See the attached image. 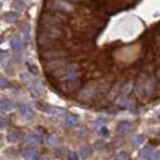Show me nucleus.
Segmentation results:
<instances>
[{
    "label": "nucleus",
    "instance_id": "2",
    "mask_svg": "<svg viewBox=\"0 0 160 160\" xmlns=\"http://www.w3.org/2000/svg\"><path fill=\"white\" fill-rule=\"evenodd\" d=\"M66 21H68V17H66L65 15H62L60 13L53 14L44 12V13L41 14V22L45 25H52V26L58 27V25Z\"/></svg>",
    "mask_w": 160,
    "mask_h": 160
},
{
    "label": "nucleus",
    "instance_id": "28",
    "mask_svg": "<svg viewBox=\"0 0 160 160\" xmlns=\"http://www.w3.org/2000/svg\"><path fill=\"white\" fill-rule=\"evenodd\" d=\"M20 78H21V80L24 82V83H28L31 81V75L27 74V73H23L21 74V75H20Z\"/></svg>",
    "mask_w": 160,
    "mask_h": 160
},
{
    "label": "nucleus",
    "instance_id": "14",
    "mask_svg": "<svg viewBox=\"0 0 160 160\" xmlns=\"http://www.w3.org/2000/svg\"><path fill=\"white\" fill-rule=\"evenodd\" d=\"M3 17L7 23H15L18 20V14L14 11H10V12H6Z\"/></svg>",
    "mask_w": 160,
    "mask_h": 160
},
{
    "label": "nucleus",
    "instance_id": "8",
    "mask_svg": "<svg viewBox=\"0 0 160 160\" xmlns=\"http://www.w3.org/2000/svg\"><path fill=\"white\" fill-rule=\"evenodd\" d=\"M44 92V87H43V84L41 83L40 81H34L32 84V86L30 88V93L31 95L34 97V98H37V97H40L41 95L43 94Z\"/></svg>",
    "mask_w": 160,
    "mask_h": 160
},
{
    "label": "nucleus",
    "instance_id": "1",
    "mask_svg": "<svg viewBox=\"0 0 160 160\" xmlns=\"http://www.w3.org/2000/svg\"><path fill=\"white\" fill-rule=\"evenodd\" d=\"M45 6L50 10L65 13H70L75 10V6L68 0H48L45 2Z\"/></svg>",
    "mask_w": 160,
    "mask_h": 160
},
{
    "label": "nucleus",
    "instance_id": "27",
    "mask_svg": "<svg viewBox=\"0 0 160 160\" xmlns=\"http://www.w3.org/2000/svg\"><path fill=\"white\" fill-rule=\"evenodd\" d=\"M116 103L118 105H120V106H128V105L130 104V101L126 98H119L117 100Z\"/></svg>",
    "mask_w": 160,
    "mask_h": 160
},
{
    "label": "nucleus",
    "instance_id": "15",
    "mask_svg": "<svg viewBox=\"0 0 160 160\" xmlns=\"http://www.w3.org/2000/svg\"><path fill=\"white\" fill-rule=\"evenodd\" d=\"M92 154H93V149L90 146L85 145V146H82L81 148H80V155H81V157L84 159H87V158L91 157Z\"/></svg>",
    "mask_w": 160,
    "mask_h": 160
},
{
    "label": "nucleus",
    "instance_id": "21",
    "mask_svg": "<svg viewBox=\"0 0 160 160\" xmlns=\"http://www.w3.org/2000/svg\"><path fill=\"white\" fill-rule=\"evenodd\" d=\"M132 89H133V83L132 82L126 83L125 85L121 88V94L122 95H128L131 93Z\"/></svg>",
    "mask_w": 160,
    "mask_h": 160
},
{
    "label": "nucleus",
    "instance_id": "6",
    "mask_svg": "<svg viewBox=\"0 0 160 160\" xmlns=\"http://www.w3.org/2000/svg\"><path fill=\"white\" fill-rule=\"evenodd\" d=\"M65 66V62L62 60H53L50 61L48 65H46V71H49V73H56V71H60Z\"/></svg>",
    "mask_w": 160,
    "mask_h": 160
},
{
    "label": "nucleus",
    "instance_id": "29",
    "mask_svg": "<svg viewBox=\"0 0 160 160\" xmlns=\"http://www.w3.org/2000/svg\"><path fill=\"white\" fill-rule=\"evenodd\" d=\"M7 85H8V81L2 75L1 79H0V86H1V88H5Z\"/></svg>",
    "mask_w": 160,
    "mask_h": 160
},
{
    "label": "nucleus",
    "instance_id": "34",
    "mask_svg": "<svg viewBox=\"0 0 160 160\" xmlns=\"http://www.w3.org/2000/svg\"><path fill=\"white\" fill-rule=\"evenodd\" d=\"M4 127H5V119H4V117H1V128Z\"/></svg>",
    "mask_w": 160,
    "mask_h": 160
},
{
    "label": "nucleus",
    "instance_id": "3",
    "mask_svg": "<svg viewBox=\"0 0 160 160\" xmlns=\"http://www.w3.org/2000/svg\"><path fill=\"white\" fill-rule=\"evenodd\" d=\"M36 107L39 109L40 111H43L46 114L53 115V116H64L66 114L65 109L56 107V106H50V105L46 104H36Z\"/></svg>",
    "mask_w": 160,
    "mask_h": 160
},
{
    "label": "nucleus",
    "instance_id": "13",
    "mask_svg": "<svg viewBox=\"0 0 160 160\" xmlns=\"http://www.w3.org/2000/svg\"><path fill=\"white\" fill-rule=\"evenodd\" d=\"M23 156L26 160H39L40 158L39 153L36 150L33 149H28L26 151H24Z\"/></svg>",
    "mask_w": 160,
    "mask_h": 160
},
{
    "label": "nucleus",
    "instance_id": "22",
    "mask_svg": "<svg viewBox=\"0 0 160 160\" xmlns=\"http://www.w3.org/2000/svg\"><path fill=\"white\" fill-rule=\"evenodd\" d=\"M153 151V148L151 146H145L144 148H143L141 151H140V156L143 158V159H146L148 158V156L150 155V153Z\"/></svg>",
    "mask_w": 160,
    "mask_h": 160
},
{
    "label": "nucleus",
    "instance_id": "36",
    "mask_svg": "<svg viewBox=\"0 0 160 160\" xmlns=\"http://www.w3.org/2000/svg\"><path fill=\"white\" fill-rule=\"evenodd\" d=\"M68 1H71V2H78V1H81V0H68Z\"/></svg>",
    "mask_w": 160,
    "mask_h": 160
},
{
    "label": "nucleus",
    "instance_id": "37",
    "mask_svg": "<svg viewBox=\"0 0 160 160\" xmlns=\"http://www.w3.org/2000/svg\"><path fill=\"white\" fill-rule=\"evenodd\" d=\"M157 77H158V79L160 80V71H159L158 73H157Z\"/></svg>",
    "mask_w": 160,
    "mask_h": 160
},
{
    "label": "nucleus",
    "instance_id": "5",
    "mask_svg": "<svg viewBox=\"0 0 160 160\" xmlns=\"http://www.w3.org/2000/svg\"><path fill=\"white\" fill-rule=\"evenodd\" d=\"M18 110L20 112V114H21V116L26 121H30L33 119V117H34V111H33L32 109L26 104L19 103L18 104Z\"/></svg>",
    "mask_w": 160,
    "mask_h": 160
},
{
    "label": "nucleus",
    "instance_id": "11",
    "mask_svg": "<svg viewBox=\"0 0 160 160\" xmlns=\"http://www.w3.org/2000/svg\"><path fill=\"white\" fill-rule=\"evenodd\" d=\"M10 48L13 50H20L22 48V39L19 35H14L10 39Z\"/></svg>",
    "mask_w": 160,
    "mask_h": 160
},
{
    "label": "nucleus",
    "instance_id": "18",
    "mask_svg": "<svg viewBox=\"0 0 160 160\" xmlns=\"http://www.w3.org/2000/svg\"><path fill=\"white\" fill-rule=\"evenodd\" d=\"M46 143L49 145V146H57L60 144V138L57 135H48L46 137Z\"/></svg>",
    "mask_w": 160,
    "mask_h": 160
},
{
    "label": "nucleus",
    "instance_id": "12",
    "mask_svg": "<svg viewBox=\"0 0 160 160\" xmlns=\"http://www.w3.org/2000/svg\"><path fill=\"white\" fill-rule=\"evenodd\" d=\"M0 106H1V111L3 113L10 112L13 110V108H14L13 103H12V101H10L9 99H2Z\"/></svg>",
    "mask_w": 160,
    "mask_h": 160
},
{
    "label": "nucleus",
    "instance_id": "35",
    "mask_svg": "<svg viewBox=\"0 0 160 160\" xmlns=\"http://www.w3.org/2000/svg\"><path fill=\"white\" fill-rule=\"evenodd\" d=\"M39 160H49L48 158H46V157H40Z\"/></svg>",
    "mask_w": 160,
    "mask_h": 160
},
{
    "label": "nucleus",
    "instance_id": "33",
    "mask_svg": "<svg viewBox=\"0 0 160 160\" xmlns=\"http://www.w3.org/2000/svg\"><path fill=\"white\" fill-rule=\"evenodd\" d=\"M7 56H8V53L6 52V50L2 49L1 50V62L4 61V58H7Z\"/></svg>",
    "mask_w": 160,
    "mask_h": 160
},
{
    "label": "nucleus",
    "instance_id": "10",
    "mask_svg": "<svg viewBox=\"0 0 160 160\" xmlns=\"http://www.w3.org/2000/svg\"><path fill=\"white\" fill-rule=\"evenodd\" d=\"M25 142L28 145H39L41 142H43V137H41L39 134H30L29 136H27V138L25 139Z\"/></svg>",
    "mask_w": 160,
    "mask_h": 160
},
{
    "label": "nucleus",
    "instance_id": "19",
    "mask_svg": "<svg viewBox=\"0 0 160 160\" xmlns=\"http://www.w3.org/2000/svg\"><path fill=\"white\" fill-rule=\"evenodd\" d=\"M22 33H23V39L26 41V43H29V41L31 40V29L28 25H25L22 28Z\"/></svg>",
    "mask_w": 160,
    "mask_h": 160
},
{
    "label": "nucleus",
    "instance_id": "9",
    "mask_svg": "<svg viewBox=\"0 0 160 160\" xmlns=\"http://www.w3.org/2000/svg\"><path fill=\"white\" fill-rule=\"evenodd\" d=\"M22 138H23V133L17 129L11 130V131L8 132L7 136H6V139L11 143H16V142L21 141Z\"/></svg>",
    "mask_w": 160,
    "mask_h": 160
},
{
    "label": "nucleus",
    "instance_id": "20",
    "mask_svg": "<svg viewBox=\"0 0 160 160\" xmlns=\"http://www.w3.org/2000/svg\"><path fill=\"white\" fill-rule=\"evenodd\" d=\"M12 6L17 11H23L25 9V1L24 0H14Z\"/></svg>",
    "mask_w": 160,
    "mask_h": 160
},
{
    "label": "nucleus",
    "instance_id": "30",
    "mask_svg": "<svg viewBox=\"0 0 160 160\" xmlns=\"http://www.w3.org/2000/svg\"><path fill=\"white\" fill-rule=\"evenodd\" d=\"M104 143L102 141H97L95 143V147H96V149H98V150H102L104 148Z\"/></svg>",
    "mask_w": 160,
    "mask_h": 160
},
{
    "label": "nucleus",
    "instance_id": "17",
    "mask_svg": "<svg viewBox=\"0 0 160 160\" xmlns=\"http://www.w3.org/2000/svg\"><path fill=\"white\" fill-rule=\"evenodd\" d=\"M79 86V82L77 81H69L65 83L64 85H62V90L65 91H68V92H71V91H74L78 88Z\"/></svg>",
    "mask_w": 160,
    "mask_h": 160
},
{
    "label": "nucleus",
    "instance_id": "4",
    "mask_svg": "<svg viewBox=\"0 0 160 160\" xmlns=\"http://www.w3.org/2000/svg\"><path fill=\"white\" fill-rule=\"evenodd\" d=\"M66 56V53L61 49H45L41 53V57L46 60H57Z\"/></svg>",
    "mask_w": 160,
    "mask_h": 160
},
{
    "label": "nucleus",
    "instance_id": "32",
    "mask_svg": "<svg viewBox=\"0 0 160 160\" xmlns=\"http://www.w3.org/2000/svg\"><path fill=\"white\" fill-rule=\"evenodd\" d=\"M101 133H102V135H104V136H108L109 131H108L106 126H102V128H101Z\"/></svg>",
    "mask_w": 160,
    "mask_h": 160
},
{
    "label": "nucleus",
    "instance_id": "16",
    "mask_svg": "<svg viewBox=\"0 0 160 160\" xmlns=\"http://www.w3.org/2000/svg\"><path fill=\"white\" fill-rule=\"evenodd\" d=\"M65 124L66 127L69 128H74L78 124H79V117L77 116H70L66 119L65 121Z\"/></svg>",
    "mask_w": 160,
    "mask_h": 160
},
{
    "label": "nucleus",
    "instance_id": "7",
    "mask_svg": "<svg viewBox=\"0 0 160 160\" xmlns=\"http://www.w3.org/2000/svg\"><path fill=\"white\" fill-rule=\"evenodd\" d=\"M134 130V124L129 121H122L117 126V132L120 134H128Z\"/></svg>",
    "mask_w": 160,
    "mask_h": 160
},
{
    "label": "nucleus",
    "instance_id": "23",
    "mask_svg": "<svg viewBox=\"0 0 160 160\" xmlns=\"http://www.w3.org/2000/svg\"><path fill=\"white\" fill-rule=\"evenodd\" d=\"M143 142H144V136L143 135H135L132 138V143H133V145H135V146L141 145Z\"/></svg>",
    "mask_w": 160,
    "mask_h": 160
},
{
    "label": "nucleus",
    "instance_id": "25",
    "mask_svg": "<svg viewBox=\"0 0 160 160\" xmlns=\"http://www.w3.org/2000/svg\"><path fill=\"white\" fill-rule=\"evenodd\" d=\"M27 66H28V70L31 73V75H37L39 74V69H37L36 66H34V65H29V64Z\"/></svg>",
    "mask_w": 160,
    "mask_h": 160
},
{
    "label": "nucleus",
    "instance_id": "26",
    "mask_svg": "<svg viewBox=\"0 0 160 160\" xmlns=\"http://www.w3.org/2000/svg\"><path fill=\"white\" fill-rule=\"evenodd\" d=\"M116 160H129V155L126 152H120L116 155Z\"/></svg>",
    "mask_w": 160,
    "mask_h": 160
},
{
    "label": "nucleus",
    "instance_id": "31",
    "mask_svg": "<svg viewBox=\"0 0 160 160\" xmlns=\"http://www.w3.org/2000/svg\"><path fill=\"white\" fill-rule=\"evenodd\" d=\"M69 160H80V158H79V156H78L77 153L71 152V153L69 154Z\"/></svg>",
    "mask_w": 160,
    "mask_h": 160
},
{
    "label": "nucleus",
    "instance_id": "24",
    "mask_svg": "<svg viewBox=\"0 0 160 160\" xmlns=\"http://www.w3.org/2000/svg\"><path fill=\"white\" fill-rule=\"evenodd\" d=\"M147 160H160V152L153 150L147 158Z\"/></svg>",
    "mask_w": 160,
    "mask_h": 160
}]
</instances>
